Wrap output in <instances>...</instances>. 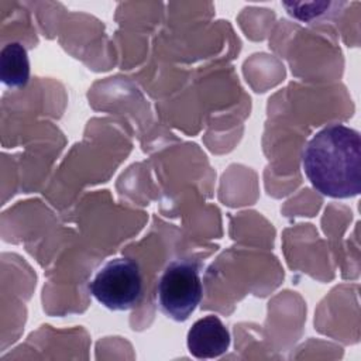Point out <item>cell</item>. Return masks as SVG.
Returning <instances> with one entry per match:
<instances>
[{
    "label": "cell",
    "instance_id": "5b68a950",
    "mask_svg": "<svg viewBox=\"0 0 361 361\" xmlns=\"http://www.w3.org/2000/svg\"><path fill=\"white\" fill-rule=\"evenodd\" d=\"M0 79L13 89L24 87L30 79V59L20 42H8L0 52Z\"/></svg>",
    "mask_w": 361,
    "mask_h": 361
},
{
    "label": "cell",
    "instance_id": "3957f363",
    "mask_svg": "<svg viewBox=\"0 0 361 361\" xmlns=\"http://www.w3.org/2000/svg\"><path fill=\"white\" fill-rule=\"evenodd\" d=\"M89 290L109 310L135 307L142 296V276L137 261L128 257L107 261L89 283Z\"/></svg>",
    "mask_w": 361,
    "mask_h": 361
},
{
    "label": "cell",
    "instance_id": "277c9868",
    "mask_svg": "<svg viewBox=\"0 0 361 361\" xmlns=\"http://www.w3.org/2000/svg\"><path fill=\"white\" fill-rule=\"evenodd\" d=\"M230 343L231 337L227 327L214 314L196 320L186 336L188 350L197 360L223 355L228 350Z\"/></svg>",
    "mask_w": 361,
    "mask_h": 361
},
{
    "label": "cell",
    "instance_id": "7a4b0ae2",
    "mask_svg": "<svg viewBox=\"0 0 361 361\" xmlns=\"http://www.w3.org/2000/svg\"><path fill=\"white\" fill-rule=\"evenodd\" d=\"M202 264L193 259H175L164 269L158 288L159 310L175 322H186L203 296L200 279Z\"/></svg>",
    "mask_w": 361,
    "mask_h": 361
},
{
    "label": "cell",
    "instance_id": "6da1fadb",
    "mask_svg": "<svg viewBox=\"0 0 361 361\" xmlns=\"http://www.w3.org/2000/svg\"><path fill=\"white\" fill-rule=\"evenodd\" d=\"M302 166L312 186L333 199L354 197L361 190V137L344 124H329L306 144Z\"/></svg>",
    "mask_w": 361,
    "mask_h": 361
}]
</instances>
